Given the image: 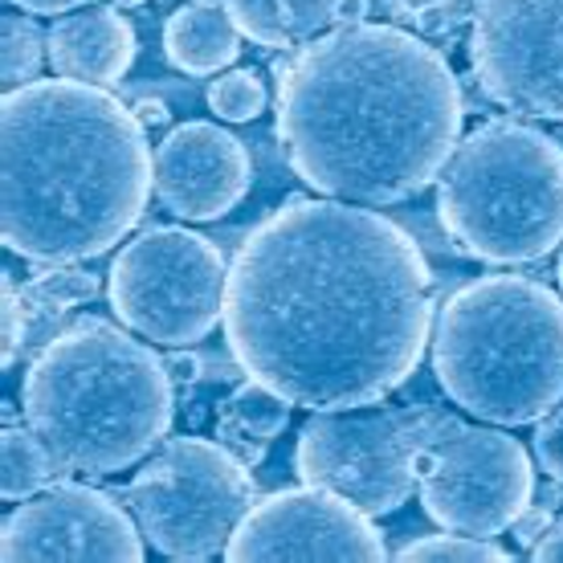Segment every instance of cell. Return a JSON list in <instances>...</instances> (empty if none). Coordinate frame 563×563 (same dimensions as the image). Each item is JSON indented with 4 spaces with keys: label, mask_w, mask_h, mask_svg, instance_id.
Listing matches in <instances>:
<instances>
[{
    "label": "cell",
    "mask_w": 563,
    "mask_h": 563,
    "mask_svg": "<svg viewBox=\"0 0 563 563\" xmlns=\"http://www.w3.org/2000/svg\"><path fill=\"white\" fill-rule=\"evenodd\" d=\"M380 531L367 510L323 486H298L257 498L225 548L229 563L245 560H384Z\"/></svg>",
    "instance_id": "13"
},
{
    "label": "cell",
    "mask_w": 563,
    "mask_h": 563,
    "mask_svg": "<svg viewBox=\"0 0 563 563\" xmlns=\"http://www.w3.org/2000/svg\"><path fill=\"white\" fill-rule=\"evenodd\" d=\"M128 498L159 555L212 560L225 555L233 531L254 510L257 490L250 462H241L225 441L176 437L143 462Z\"/></svg>",
    "instance_id": "8"
},
{
    "label": "cell",
    "mask_w": 563,
    "mask_h": 563,
    "mask_svg": "<svg viewBox=\"0 0 563 563\" xmlns=\"http://www.w3.org/2000/svg\"><path fill=\"white\" fill-rule=\"evenodd\" d=\"M0 233L29 262H86L143 217L155 159L140 114L95 82L37 78L4 95Z\"/></svg>",
    "instance_id": "3"
},
{
    "label": "cell",
    "mask_w": 563,
    "mask_h": 563,
    "mask_svg": "<svg viewBox=\"0 0 563 563\" xmlns=\"http://www.w3.org/2000/svg\"><path fill=\"white\" fill-rule=\"evenodd\" d=\"M209 107L225 123H250L266 107V86L254 70H229L209 86Z\"/></svg>",
    "instance_id": "21"
},
{
    "label": "cell",
    "mask_w": 563,
    "mask_h": 563,
    "mask_svg": "<svg viewBox=\"0 0 563 563\" xmlns=\"http://www.w3.org/2000/svg\"><path fill=\"white\" fill-rule=\"evenodd\" d=\"M164 364H168L172 384H192V380L200 376L197 355H188V352H172V355H164Z\"/></svg>",
    "instance_id": "28"
},
{
    "label": "cell",
    "mask_w": 563,
    "mask_h": 563,
    "mask_svg": "<svg viewBox=\"0 0 563 563\" xmlns=\"http://www.w3.org/2000/svg\"><path fill=\"white\" fill-rule=\"evenodd\" d=\"M433 372L486 424H531L563 405V302L543 282L486 274L441 307Z\"/></svg>",
    "instance_id": "5"
},
{
    "label": "cell",
    "mask_w": 563,
    "mask_h": 563,
    "mask_svg": "<svg viewBox=\"0 0 563 563\" xmlns=\"http://www.w3.org/2000/svg\"><path fill=\"white\" fill-rule=\"evenodd\" d=\"M135 62V29L114 9H78L49 29V66L57 78L114 86Z\"/></svg>",
    "instance_id": "15"
},
{
    "label": "cell",
    "mask_w": 563,
    "mask_h": 563,
    "mask_svg": "<svg viewBox=\"0 0 563 563\" xmlns=\"http://www.w3.org/2000/svg\"><path fill=\"white\" fill-rule=\"evenodd\" d=\"M462 135V86L433 45L393 25H343L278 86L282 155L352 205H396L441 176Z\"/></svg>",
    "instance_id": "2"
},
{
    "label": "cell",
    "mask_w": 563,
    "mask_h": 563,
    "mask_svg": "<svg viewBox=\"0 0 563 563\" xmlns=\"http://www.w3.org/2000/svg\"><path fill=\"white\" fill-rule=\"evenodd\" d=\"M531 555H536L539 563H563V519L551 522L548 536H543L536 548H531Z\"/></svg>",
    "instance_id": "27"
},
{
    "label": "cell",
    "mask_w": 563,
    "mask_h": 563,
    "mask_svg": "<svg viewBox=\"0 0 563 563\" xmlns=\"http://www.w3.org/2000/svg\"><path fill=\"white\" fill-rule=\"evenodd\" d=\"M225 9L250 42L290 49L335 21L339 0H225Z\"/></svg>",
    "instance_id": "17"
},
{
    "label": "cell",
    "mask_w": 563,
    "mask_h": 563,
    "mask_svg": "<svg viewBox=\"0 0 563 563\" xmlns=\"http://www.w3.org/2000/svg\"><path fill=\"white\" fill-rule=\"evenodd\" d=\"M531 457L503 429H453L424 453L421 503L445 531L498 536L531 507Z\"/></svg>",
    "instance_id": "10"
},
{
    "label": "cell",
    "mask_w": 563,
    "mask_h": 563,
    "mask_svg": "<svg viewBox=\"0 0 563 563\" xmlns=\"http://www.w3.org/2000/svg\"><path fill=\"white\" fill-rule=\"evenodd\" d=\"M57 457L54 450L45 445L37 429H16L9 424L0 433V498L4 503H21V498H33L45 482L57 474Z\"/></svg>",
    "instance_id": "19"
},
{
    "label": "cell",
    "mask_w": 563,
    "mask_h": 563,
    "mask_svg": "<svg viewBox=\"0 0 563 563\" xmlns=\"http://www.w3.org/2000/svg\"><path fill=\"white\" fill-rule=\"evenodd\" d=\"M90 298H99V278L86 274V269L57 266L25 286V302H37V307H78Z\"/></svg>",
    "instance_id": "23"
},
{
    "label": "cell",
    "mask_w": 563,
    "mask_h": 563,
    "mask_svg": "<svg viewBox=\"0 0 563 563\" xmlns=\"http://www.w3.org/2000/svg\"><path fill=\"white\" fill-rule=\"evenodd\" d=\"M143 527L111 494L54 486L33 494L0 527L4 563H140Z\"/></svg>",
    "instance_id": "12"
},
{
    "label": "cell",
    "mask_w": 563,
    "mask_h": 563,
    "mask_svg": "<svg viewBox=\"0 0 563 563\" xmlns=\"http://www.w3.org/2000/svg\"><path fill=\"white\" fill-rule=\"evenodd\" d=\"M364 13H367V0H339L335 21H339V25H360V21H364Z\"/></svg>",
    "instance_id": "30"
},
{
    "label": "cell",
    "mask_w": 563,
    "mask_h": 563,
    "mask_svg": "<svg viewBox=\"0 0 563 563\" xmlns=\"http://www.w3.org/2000/svg\"><path fill=\"white\" fill-rule=\"evenodd\" d=\"M225 257L209 238L155 225L114 257L111 307L135 335L164 347H192L225 319Z\"/></svg>",
    "instance_id": "9"
},
{
    "label": "cell",
    "mask_w": 563,
    "mask_h": 563,
    "mask_svg": "<svg viewBox=\"0 0 563 563\" xmlns=\"http://www.w3.org/2000/svg\"><path fill=\"white\" fill-rule=\"evenodd\" d=\"M25 319H29V302H21L13 278L0 274V364L4 367L16 360V347L25 339Z\"/></svg>",
    "instance_id": "24"
},
{
    "label": "cell",
    "mask_w": 563,
    "mask_h": 563,
    "mask_svg": "<svg viewBox=\"0 0 563 563\" xmlns=\"http://www.w3.org/2000/svg\"><path fill=\"white\" fill-rule=\"evenodd\" d=\"M470 57L494 102L563 119V0H478Z\"/></svg>",
    "instance_id": "11"
},
{
    "label": "cell",
    "mask_w": 563,
    "mask_h": 563,
    "mask_svg": "<svg viewBox=\"0 0 563 563\" xmlns=\"http://www.w3.org/2000/svg\"><path fill=\"white\" fill-rule=\"evenodd\" d=\"M49 57V33L33 16L4 13L0 16V74L9 86H25L37 78L42 62Z\"/></svg>",
    "instance_id": "20"
},
{
    "label": "cell",
    "mask_w": 563,
    "mask_h": 563,
    "mask_svg": "<svg viewBox=\"0 0 563 563\" xmlns=\"http://www.w3.org/2000/svg\"><path fill=\"white\" fill-rule=\"evenodd\" d=\"M400 9H409L412 16L417 13H424V9H437V4H445V0H396Z\"/></svg>",
    "instance_id": "32"
},
{
    "label": "cell",
    "mask_w": 563,
    "mask_h": 563,
    "mask_svg": "<svg viewBox=\"0 0 563 563\" xmlns=\"http://www.w3.org/2000/svg\"><path fill=\"white\" fill-rule=\"evenodd\" d=\"M536 453H539V462H543V470H548L551 478L563 482V412H555L548 424H539Z\"/></svg>",
    "instance_id": "25"
},
{
    "label": "cell",
    "mask_w": 563,
    "mask_h": 563,
    "mask_svg": "<svg viewBox=\"0 0 563 563\" xmlns=\"http://www.w3.org/2000/svg\"><path fill=\"white\" fill-rule=\"evenodd\" d=\"M155 192L180 221H217L250 192V152L217 123H184L155 152Z\"/></svg>",
    "instance_id": "14"
},
{
    "label": "cell",
    "mask_w": 563,
    "mask_h": 563,
    "mask_svg": "<svg viewBox=\"0 0 563 563\" xmlns=\"http://www.w3.org/2000/svg\"><path fill=\"white\" fill-rule=\"evenodd\" d=\"M290 421V400L278 396L266 384H241L233 400L221 409V421H217V437L225 441L229 450L238 453L241 462H254L266 453V445L286 429Z\"/></svg>",
    "instance_id": "18"
},
{
    "label": "cell",
    "mask_w": 563,
    "mask_h": 563,
    "mask_svg": "<svg viewBox=\"0 0 563 563\" xmlns=\"http://www.w3.org/2000/svg\"><path fill=\"white\" fill-rule=\"evenodd\" d=\"M548 527H551V507H527L515 519V539H519V548H536L539 539L548 536Z\"/></svg>",
    "instance_id": "26"
},
{
    "label": "cell",
    "mask_w": 563,
    "mask_h": 563,
    "mask_svg": "<svg viewBox=\"0 0 563 563\" xmlns=\"http://www.w3.org/2000/svg\"><path fill=\"white\" fill-rule=\"evenodd\" d=\"M400 560H462V563H482V560H510V551H503L498 543H490L486 536H465V531H453V536H429L417 539L400 551Z\"/></svg>",
    "instance_id": "22"
},
{
    "label": "cell",
    "mask_w": 563,
    "mask_h": 563,
    "mask_svg": "<svg viewBox=\"0 0 563 563\" xmlns=\"http://www.w3.org/2000/svg\"><path fill=\"white\" fill-rule=\"evenodd\" d=\"M560 286H563V254H560Z\"/></svg>",
    "instance_id": "34"
},
{
    "label": "cell",
    "mask_w": 563,
    "mask_h": 563,
    "mask_svg": "<svg viewBox=\"0 0 563 563\" xmlns=\"http://www.w3.org/2000/svg\"><path fill=\"white\" fill-rule=\"evenodd\" d=\"M13 4H21L25 13H49V16H57V13H70V9H78L82 0H13Z\"/></svg>",
    "instance_id": "29"
},
{
    "label": "cell",
    "mask_w": 563,
    "mask_h": 563,
    "mask_svg": "<svg viewBox=\"0 0 563 563\" xmlns=\"http://www.w3.org/2000/svg\"><path fill=\"white\" fill-rule=\"evenodd\" d=\"M172 376L159 355L86 319L45 343L25 376V421L66 470L119 474L172 429Z\"/></svg>",
    "instance_id": "4"
},
{
    "label": "cell",
    "mask_w": 563,
    "mask_h": 563,
    "mask_svg": "<svg viewBox=\"0 0 563 563\" xmlns=\"http://www.w3.org/2000/svg\"><path fill=\"white\" fill-rule=\"evenodd\" d=\"M441 225L482 262H536L563 241V152L522 123L470 131L441 168Z\"/></svg>",
    "instance_id": "6"
},
{
    "label": "cell",
    "mask_w": 563,
    "mask_h": 563,
    "mask_svg": "<svg viewBox=\"0 0 563 563\" xmlns=\"http://www.w3.org/2000/svg\"><path fill=\"white\" fill-rule=\"evenodd\" d=\"M114 4H123V9H131V4H143V0H114Z\"/></svg>",
    "instance_id": "33"
},
{
    "label": "cell",
    "mask_w": 563,
    "mask_h": 563,
    "mask_svg": "<svg viewBox=\"0 0 563 563\" xmlns=\"http://www.w3.org/2000/svg\"><path fill=\"white\" fill-rule=\"evenodd\" d=\"M429 323L433 274L417 241L352 200H286L229 266V352L250 380L310 412L396 393L421 364Z\"/></svg>",
    "instance_id": "1"
},
{
    "label": "cell",
    "mask_w": 563,
    "mask_h": 563,
    "mask_svg": "<svg viewBox=\"0 0 563 563\" xmlns=\"http://www.w3.org/2000/svg\"><path fill=\"white\" fill-rule=\"evenodd\" d=\"M241 29L217 0H192L168 16L164 54L184 74H221L241 54Z\"/></svg>",
    "instance_id": "16"
},
{
    "label": "cell",
    "mask_w": 563,
    "mask_h": 563,
    "mask_svg": "<svg viewBox=\"0 0 563 563\" xmlns=\"http://www.w3.org/2000/svg\"><path fill=\"white\" fill-rule=\"evenodd\" d=\"M450 424L457 421L400 405L314 409L298 433L295 470L302 482L343 494L367 515H388L417 490L424 453L445 441L433 429Z\"/></svg>",
    "instance_id": "7"
},
{
    "label": "cell",
    "mask_w": 563,
    "mask_h": 563,
    "mask_svg": "<svg viewBox=\"0 0 563 563\" xmlns=\"http://www.w3.org/2000/svg\"><path fill=\"white\" fill-rule=\"evenodd\" d=\"M140 111V123H168V107L164 102H143Z\"/></svg>",
    "instance_id": "31"
}]
</instances>
